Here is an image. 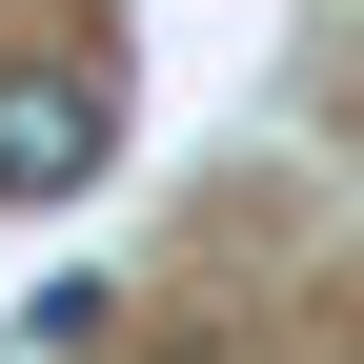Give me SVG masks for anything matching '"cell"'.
Listing matches in <instances>:
<instances>
[{"mask_svg": "<svg viewBox=\"0 0 364 364\" xmlns=\"http://www.w3.org/2000/svg\"><path fill=\"white\" fill-rule=\"evenodd\" d=\"M102 142H122L102 61H0V203H81Z\"/></svg>", "mask_w": 364, "mask_h": 364, "instance_id": "6da1fadb", "label": "cell"}]
</instances>
